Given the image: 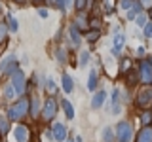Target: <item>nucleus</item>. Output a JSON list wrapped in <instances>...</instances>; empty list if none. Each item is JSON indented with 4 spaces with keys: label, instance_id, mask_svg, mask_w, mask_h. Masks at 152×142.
I'll return each mask as SVG.
<instances>
[{
    "label": "nucleus",
    "instance_id": "1",
    "mask_svg": "<svg viewBox=\"0 0 152 142\" xmlns=\"http://www.w3.org/2000/svg\"><path fill=\"white\" fill-rule=\"evenodd\" d=\"M131 136H133V127L129 125V123H127V121L118 123V127H116V138H118V142H129Z\"/></svg>",
    "mask_w": 152,
    "mask_h": 142
},
{
    "label": "nucleus",
    "instance_id": "2",
    "mask_svg": "<svg viewBox=\"0 0 152 142\" xmlns=\"http://www.w3.org/2000/svg\"><path fill=\"white\" fill-rule=\"evenodd\" d=\"M27 110H28V101H27V99H21L17 104L12 106V110H10V117H12V120H21V117L27 114Z\"/></svg>",
    "mask_w": 152,
    "mask_h": 142
},
{
    "label": "nucleus",
    "instance_id": "3",
    "mask_svg": "<svg viewBox=\"0 0 152 142\" xmlns=\"http://www.w3.org/2000/svg\"><path fill=\"white\" fill-rule=\"evenodd\" d=\"M12 85L15 87V91L17 95H23L25 93V74L21 72V70H13V74H12Z\"/></svg>",
    "mask_w": 152,
    "mask_h": 142
},
{
    "label": "nucleus",
    "instance_id": "4",
    "mask_svg": "<svg viewBox=\"0 0 152 142\" xmlns=\"http://www.w3.org/2000/svg\"><path fill=\"white\" fill-rule=\"evenodd\" d=\"M17 68V61L15 55H8L6 59L0 61V72L2 74H13V70Z\"/></svg>",
    "mask_w": 152,
    "mask_h": 142
},
{
    "label": "nucleus",
    "instance_id": "5",
    "mask_svg": "<svg viewBox=\"0 0 152 142\" xmlns=\"http://www.w3.org/2000/svg\"><path fill=\"white\" fill-rule=\"evenodd\" d=\"M141 82L152 83V64H150V61H142L141 63Z\"/></svg>",
    "mask_w": 152,
    "mask_h": 142
},
{
    "label": "nucleus",
    "instance_id": "6",
    "mask_svg": "<svg viewBox=\"0 0 152 142\" xmlns=\"http://www.w3.org/2000/svg\"><path fill=\"white\" fill-rule=\"evenodd\" d=\"M150 102H152V87H145L139 93V97H137V104H139L141 108H145V106H148Z\"/></svg>",
    "mask_w": 152,
    "mask_h": 142
},
{
    "label": "nucleus",
    "instance_id": "7",
    "mask_svg": "<svg viewBox=\"0 0 152 142\" xmlns=\"http://www.w3.org/2000/svg\"><path fill=\"white\" fill-rule=\"evenodd\" d=\"M53 138L59 140V142H65L66 140V127L63 125V123H55L53 125Z\"/></svg>",
    "mask_w": 152,
    "mask_h": 142
},
{
    "label": "nucleus",
    "instance_id": "8",
    "mask_svg": "<svg viewBox=\"0 0 152 142\" xmlns=\"http://www.w3.org/2000/svg\"><path fill=\"white\" fill-rule=\"evenodd\" d=\"M55 112H57V104L53 99H50V101H46L44 104V117L46 120H51V117L55 116Z\"/></svg>",
    "mask_w": 152,
    "mask_h": 142
},
{
    "label": "nucleus",
    "instance_id": "9",
    "mask_svg": "<svg viewBox=\"0 0 152 142\" xmlns=\"http://www.w3.org/2000/svg\"><path fill=\"white\" fill-rule=\"evenodd\" d=\"M13 136H15L17 142H27V138H28L27 127H25V125H17L15 129H13Z\"/></svg>",
    "mask_w": 152,
    "mask_h": 142
},
{
    "label": "nucleus",
    "instance_id": "10",
    "mask_svg": "<svg viewBox=\"0 0 152 142\" xmlns=\"http://www.w3.org/2000/svg\"><path fill=\"white\" fill-rule=\"evenodd\" d=\"M137 142H152V127L145 125L137 135Z\"/></svg>",
    "mask_w": 152,
    "mask_h": 142
},
{
    "label": "nucleus",
    "instance_id": "11",
    "mask_svg": "<svg viewBox=\"0 0 152 142\" xmlns=\"http://www.w3.org/2000/svg\"><path fill=\"white\" fill-rule=\"evenodd\" d=\"M104 99H107V93H104V91H97V93L93 95V99H91V108H93V110L103 106Z\"/></svg>",
    "mask_w": 152,
    "mask_h": 142
},
{
    "label": "nucleus",
    "instance_id": "12",
    "mask_svg": "<svg viewBox=\"0 0 152 142\" xmlns=\"http://www.w3.org/2000/svg\"><path fill=\"white\" fill-rule=\"evenodd\" d=\"M124 42H126V38H124V34H120V32H118V34L114 36V47H112V53H114V55H120Z\"/></svg>",
    "mask_w": 152,
    "mask_h": 142
},
{
    "label": "nucleus",
    "instance_id": "13",
    "mask_svg": "<svg viewBox=\"0 0 152 142\" xmlns=\"http://www.w3.org/2000/svg\"><path fill=\"white\" fill-rule=\"evenodd\" d=\"M61 83H63V89H65L66 93H70V91H72L74 83H72V78H70V76L63 74V78H61Z\"/></svg>",
    "mask_w": 152,
    "mask_h": 142
},
{
    "label": "nucleus",
    "instance_id": "14",
    "mask_svg": "<svg viewBox=\"0 0 152 142\" xmlns=\"http://www.w3.org/2000/svg\"><path fill=\"white\" fill-rule=\"evenodd\" d=\"M101 136H103V142H114V131L110 127H104Z\"/></svg>",
    "mask_w": 152,
    "mask_h": 142
},
{
    "label": "nucleus",
    "instance_id": "15",
    "mask_svg": "<svg viewBox=\"0 0 152 142\" xmlns=\"http://www.w3.org/2000/svg\"><path fill=\"white\" fill-rule=\"evenodd\" d=\"M95 85H97V72H95V70H91V72H89L88 89H89V91H95Z\"/></svg>",
    "mask_w": 152,
    "mask_h": 142
},
{
    "label": "nucleus",
    "instance_id": "16",
    "mask_svg": "<svg viewBox=\"0 0 152 142\" xmlns=\"http://www.w3.org/2000/svg\"><path fill=\"white\" fill-rule=\"evenodd\" d=\"M70 40H72L74 46L80 44V32H78V27H70Z\"/></svg>",
    "mask_w": 152,
    "mask_h": 142
},
{
    "label": "nucleus",
    "instance_id": "17",
    "mask_svg": "<svg viewBox=\"0 0 152 142\" xmlns=\"http://www.w3.org/2000/svg\"><path fill=\"white\" fill-rule=\"evenodd\" d=\"M63 108H65V114L69 120H72L74 117V110H72V104H70L69 101H63Z\"/></svg>",
    "mask_w": 152,
    "mask_h": 142
},
{
    "label": "nucleus",
    "instance_id": "18",
    "mask_svg": "<svg viewBox=\"0 0 152 142\" xmlns=\"http://www.w3.org/2000/svg\"><path fill=\"white\" fill-rule=\"evenodd\" d=\"M38 112H40V101H38V99H32V102H31V114L36 117Z\"/></svg>",
    "mask_w": 152,
    "mask_h": 142
},
{
    "label": "nucleus",
    "instance_id": "19",
    "mask_svg": "<svg viewBox=\"0 0 152 142\" xmlns=\"http://www.w3.org/2000/svg\"><path fill=\"white\" fill-rule=\"evenodd\" d=\"M4 95H6V99H15L17 91H15V87H13V85H8V87L4 89Z\"/></svg>",
    "mask_w": 152,
    "mask_h": 142
},
{
    "label": "nucleus",
    "instance_id": "20",
    "mask_svg": "<svg viewBox=\"0 0 152 142\" xmlns=\"http://www.w3.org/2000/svg\"><path fill=\"white\" fill-rule=\"evenodd\" d=\"M8 131H10V123H8V120H4V117L0 116V133H2V135H6Z\"/></svg>",
    "mask_w": 152,
    "mask_h": 142
},
{
    "label": "nucleus",
    "instance_id": "21",
    "mask_svg": "<svg viewBox=\"0 0 152 142\" xmlns=\"http://www.w3.org/2000/svg\"><path fill=\"white\" fill-rule=\"evenodd\" d=\"M146 19H148V15H145V13H139V15L135 17L137 27H145V25H146Z\"/></svg>",
    "mask_w": 152,
    "mask_h": 142
},
{
    "label": "nucleus",
    "instance_id": "22",
    "mask_svg": "<svg viewBox=\"0 0 152 142\" xmlns=\"http://www.w3.org/2000/svg\"><path fill=\"white\" fill-rule=\"evenodd\" d=\"M150 121H152V114L150 112H145L141 116V123H142V125H150Z\"/></svg>",
    "mask_w": 152,
    "mask_h": 142
},
{
    "label": "nucleus",
    "instance_id": "23",
    "mask_svg": "<svg viewBox=\"0 0 152 142\" xmlns=\"http://www.w3.org/2000/svg\"><path fill=\"white\" fill-rule=\"evenodd\" d=\"M88 61H89V53L88 51H82V53H80V66H86Z\"/></svg>",
    "mask_w": 152,
    "mask_h": 142
},
{
    "label": "nucleus",
    "instance_id": "24",
    "mask_svg": "<svg viewBox=\"0 0 152 142\" xmlns=\"http://www.w3.org/2000/svg\"><path fill=\"white\" fill-rule=\"evenodd\" d=\"M129 66H131V61H129V59H124L120 70H122V72H126V70H129Z\"/></svg>",
    "mask_w": 152,
    "mask_h": 142
},
{
    "label": "nucleus",
    "instance_id": "25",
    "mask_svg": "<svg viewBox=\"0 0 152 142\" xmlns=\"http://www.w3.org/2000/svg\"><path fill=\"white\" fill-rule=\"evenodd\" d=\"M8 25H10V28H12V30H17V21H15L12 15L8 17Z\"/></svg>",
    "mask_w": 152,
    "mask_h": 142
},
{
    "label": "nucleus",
    "instance_id": "26",
    "mask_svg": "<svg viewBox=\"0 0 152 142\" xmlns=\"http://www.w3.org/2000/svg\"><path fill=\"white\" fill-rule=\"evenodd\" d=\"M142 28H145V36L146 38H152V25H150V23H146Z\"/></svg>",
    "mask_w": 152,
    "mask_h": 142
},
{
    "label": "nucleus",
    "instance_id": "27",
    "mask_svg": "<svg viewBox=\"0 0 152 142\" xmlns=\"http://www.w3.org/2000/svg\"><path fill=\"white\" fill-rule=\"evenodd\" d=\"M46 87H48V91H51V93L55 91V83H53V80H51V78H48V82H46Z\"/></svg>",
    "mask_w": 152,
    "mask_h": 142
},
{
    "label": "nucleus",
    "instance_id": "28",
    "mask_svg": "<svg viewBox=\"0 0 152 142\" xmlns=\"http://www.w3.org/2000/svg\"><path fill=\"white\" fill-rule=\"evenodd\" d=\"M57 59H59V63H65V61H66V53H65L63 49L57 51Z\"/></svg>",
    "mask_w": 152,
    "mask_h": 142
},
{
    "label": "nucleus",
    "instance_id": "29",
    "mask_svg": "<svg viewBox=\"0 0 152 142\" xmlns=\"http://www.w3.org/2000/svg\"><path fill=\"white\" fill-rule=\"evenodd\" d=\"M131 6H133L131 0H122V4H120V8H122V9H129Z\"/></svg>",
    "mask_w": 152,
    "mask_h": 142
},
{
    "label": "nucleus",
    "instance_id": "30",
    "mask_svg": "<svg viewBox=\"0 0 152 142\" xmlns=\"http://www.w3.org/2000/svg\"><path fill=\"white\" fill-rule=\"evenodd\" d=\"M55 2H57V6H59L61 9H65V8H66V4H69L70 0H55Z\"/></svg>",
    "mask_w": 152,
    "mask_h": 142
},
{
    "label": "nucleus",
    "instance_id": "31",
    "mask_svg": "<svg viewBox=\"0 0 152 142\" xmlns=\"http://www.w3.org/2000/svg\"><path fill=\"white\" fill-rule=\"evenodd\" d=\"M97 38H99V32L97 30H93V32H89V34H88V40H97Z\"/></svg>",
    "mask_w": 152,
    "mask_h": 142
},
{
    "label": "nucleus",
    "instance_id": "32",
    "mask_svg": "<svg viewBox=\"0 0 152 142\" xmlns=\"http://www.w3.org/2000/svg\"><path fill=\"white\" fill-rule=\"evenodd\" d=\"M86 6H88V4H86V0H76V8H78V9H84Z\"/></svg>",
    "mask_w": 152,
    "mask_h": 142
},
{
    "label": "nucleus",
    "instance_id": "33",
    "mask_svg": "<svg viewBox=\"0 0 152 142\" xmlns=\"http://www.w3.org/2000/svg\"><path fill=\"white\" fill-rule=\"evenodd\" d=\"M142 8H152V0H139Z\"/></svg>",
    "mask_w": 152,
    "mask_h": 142
},
{
    "label": "nucleus",
    "instance_id": "34",
    "mask_svg": "<svg viewBox=\"0 0 152 142\" xmlns=\"http://www.w3.org/2000/svg\"><path fill=\"white\" fill-rule=\"evenodd\" d=\"M6 30H8V28H6V25L2 23V25H0V40L4 38V34H6Z\"/></svg>",
    "mask_w": 152,
    "mask_h": 142
},
{
    "label": "nucleus",
    "instance_id": "35",
    "mask_svg": "<svg viewBox=\"0 0 152 142\" xmlns=\"http://www.w3.org/2000/svg\"><path fill=\"white\" fill-rule=\"evenodd\" d=\"M137 55H139V57H142V55H145V47H137Z\"/></svg>",
    "mask_w": 152,
    "mask_h": 142
},
{
    "label": "nucleus",
    "instance_id": "36",
    "mask_svg": "<svg viewBox=\"0 0 152 142\" xmlns=\"http://www.w3.org/2000/svg\"><path fill=\"white\" fill-rule=\"evenodd\" d=\"M38 13H40V17H48V9H40Z\"/></svg>",
    "mask_w": 152,
    "mask_h": 142
},
{
    "label": "nucleus",
    "instance_id": "37",
    "mask_svg": "<svg viewBox=\"0 0 152 142\" xmlns=\"http://www.w3.org/2000/svg\"><path fill=\"white\" fill-rule=\"evenodd\" d=\"M74 140H76V142H82V136H76Z\"/></svg>",
    "mask_w": 152,
    "mask_h": 142
},
{
    "label": "nucleus",
    "instance_id": "38",
    "mask_svg": "<svg viewBox=\"0 0 152 142\" xmlns=\"http://www.w3.org/2000/svg\"><path fill=\"white\" fill-rule=\"evenodd\" d=\"M150 17H152V8H150Z\"/></svg>",
    "mask_w": 152,
    "mask_h": 142
},
{
    "label": "nucleus",
    "instance_id": "39",
    "mask_svg": "<svg viewBox=\"0 0 152 142\" xmlns=\"http://www.w3.org/2000/svg\"><path fill=\"white\" fill-rule=\"evenodd\" d=\"M48 2H55V0H48Z\"/></svg>",
    "mask_w": 152,
    "mask_h": 142
},
{
    "label": "nucleus",
    "instance_id": "40",
    "mask_svg": "<svg viewBox=\"0 0 152 142\" xmlns=\"http://www.w3.org/2000/svg\"><path fill=\"white\" fill-rule=\"evenodd\" d=\"M148 61H150V64H152V59H148Z\"/></svg>",
    "mask_w": 152,
    "mask_h": 142
}]
</instances>
